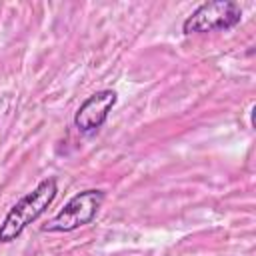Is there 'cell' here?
<instances>
[{
  "label": "cell",
  "mask_w": 256,
  "mask_h": 256,
  "mask_svg": "<svg viewBox=\"0 0 256 256\" xmlns=\"http://www.w3.org/2000/svg\"><path fill=\"white\" fill-rule=\"evenodd\" d=\"M240 20H242L240 4L232 0L204 2L182 22V32L184 34H206V32H216V30H230L236 24H240Z\"/></svg>",
  "instance_id": "obj_3"
},
{
  "label": "cell",
  "mask_w": 256,
  "mask_h": 256,
  "mask_svg": "<svg viewBox=\"0 0 256 256\" xmlns=\"http://www.w3.org/2000/svg\"><path fill=\"white\" fill-rule=\"evenodd\" d=\"M118 102V94L110 88L90 94L74 112V126L80 134H94L108 120L112 108Z\"/></svg>",
  "instance_id": "obj_4"
},
{
  "label": "cell",
  "mask_w": 256,
  "mask_h": 256,
  "mask_svg": "<svg viewBox=\"0 0 256 256\" xmlns=\"http://www.w3.org/2000/svg\"><path fill=\"white\" fill-rule=\"evenodd\" d=\"M58 194V180L54 176H48L36 184V188L28 194H24L4 216L0 224V242L8 244L16 240L32 222H36L48 206L54 202Z\"/></svg>",
  "instance_id": "obj_1"
},
{
  "label": "cell",
  "mask_w": 256,
  "mask_h": 256,
  "mask_svg": "<svg viewBox=\"0 0 256 256\" xmlns=\"http://www.w3.org/2000/svg\"><path fill=\"white\" fill-rule=\"evenodd\" d=\"M104 198L106 192L100 188H88L74 194L58 210V214L46 226H42V232H74L80 226L90 224L102 208Z\"/></svg>",
  "instance_id": "obj_2"
}]
</instances>
